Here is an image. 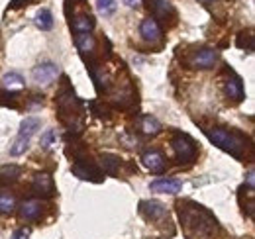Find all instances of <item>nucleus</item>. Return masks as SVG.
Returning <instances> with one entry per match:
<instances>
[{
    "instance_id": "1",
    "label": "nucleus",
    "mask_w": 255,
    "mask_h": 239,
    "mask_svg": "<svg viewBox=\"0 0 255 239\" xmlns=\"http://www.w3.org/2000/svg\"><path fill=\"white\" fill-rule=\"evenodd\" d=\"M177 214L181 220V228L187 239H214L218 232L216 218L200 204L194 202H179Z\"/></svg>"
},
{
    "instance_id": "2",
    "label": "nucleus",
    "mask_w": 255,
    "mask_h": 239,
    "mask_svg": "<svg viewBox=\"0 0 255 239\" xmlns=\"http://www.w3.org/2000/svg\"><path fill=\"white\" fill-rule=\"evenodd\" d=\"M204 133H206V137H208L214 145H218V147L222 151H226V153H230L232 157H236V159H242V157H244L246 139H244L240 133L228 131V129H224V127H210V129H204Z\"/></svg>"
},
{
    "instance_id": "3",
    "label": "nucleus",
    "mask_w": 255,
    "mask_h": 239,
    "mask_svg": "<svg viewBox=\"0 0 255 239\" xmlns=\"http://www.w3.org/2000/svg\"><path fill=\"white\" fill-rule=\"evenodd\" d=\"M57 112H59V118L63 123H69L73 127L75 120L81 116V100L75 96V92L69 89V87H63L61 92L57 94Z\"/></svg>"
},
{
    "instance_id": "4",
    "label": "nucleus",
    "mask_w": 255,
    "mask_h": 239,
    "mask_svg": "<svg viewBox=\"0 0 255 239\" xmlns=\"http://www.w3.org/2000/svg\"><path fill=\"white\" fill-rule=\"evenodd\" d=\"M171 147L175 151V157H177L179 163H192L198 155V147H196L194 139L187 133H181V131H177L173 135Z\"/></svg>"
},
{
    "instance_id": "5",
    "label": "nucleus",
    "mask_w": 255,
    "mask_h": 239,
    "mask_svg": "<svg viewBox=\"0 0 255 239\" xmlns=\"http://www.w3.org/2000/svg\"><path fill=\"white\" fill-rule=\"evenodd\" d=\"M39 125H41V121H39L37 118H26L24 120V121H22V125H20L18 137L14 139V143H12V147H10V155L18 157V155H22L24 151L28 149L30 139L33 137V133L39 129Z\"/></svg>"
},
{
    "instance_id": "6",
    "label": "nucleus",
    "mask_w": 255,
    "mask_h": 239,
    "mask_svg": "<svg viewBox=\"0 0 255 239\" xmlns=\"http://www.w3.org/2000/svg\"><path fill=\"white\" fill-rule=\"evenodd\" d=\"M145 2H147V8L151 10V18L157 24L163 22L167 28L177 24L179 16H177V10H175V6L171 2H167V0H145Z\"/></svg>"
},
{
    "instance_id": "7",
    "label": "nucleus",
    "mask_w": 255,
    "mask_h": 239,
    "mask_svg": "<svg viewBox=\"0 0 255 239\" xmlns=\"http://www.w3.org/2000/svg\"><path fill=\"white\" fill-rule=\"evenodd\" d=\"M71 171H73L75 177H79V179L83 180H93V182H100L102 180V173L96 167V163H93L91 159L81 157V155L75 157V165L71 167Z\"/></svg>"
},
{
    "instance_id": "8",
    "label": "nucleus",
    "mask_w": 255,
    "mask_h": 239,
    "mask_svg": "<svg viewBox=\"0 0 255 239\" xmlns=\"http://www.w3.org/2000/svg\"><path fill=\"white\" fill-rule=\"evenodd\" d=\"M218 61H220V55H218L216 49L200 47V49H196L191 55L189 67H191V69H200V71H208V69H212Z\"/></svg>"
},
{
    "instance_id": "9",
    "label": "nucleus",
    "mask_w": 255,
    "mask_h": 239,
    "mask_svg": "<svg viewBox=\"0 0 255 239\" xmlns=\"http://www.w3.org/2000/svg\"><path fill=\"white\" fill-rule=\"evenodd\" d=\"M32 77L39 87H47L59 77V67L55 63H41V65L33 67Z\"/></svg>"
},
{
    "instance_id": "10",
    "label": "nucleus",
    "mask_w": 255,
    "mask_h": 239,
    "mask_svg": "<svg viewBox=\"0 0 255 239\" xmlns=\"http://www.w3.org/2000/svg\"><path fill=\"white\" fill-rule=\"evenodd\" d=\"M139 33H141L143 41H147V43H151V45H159L161 41H163V30H161V26L153 18L141 20Z\"/></svg>"
},
{
    "instance_id": "11",
    "label": "nucleus",
    "mask_w": 255,
    "mask_h": 239,
    "mask_svg": "<svg viewBox=\"0 0 255 239\" xmlns=\"http://www.w3.org/2000/svg\"><path fill=\"white\" fill-rule=\"evenodd\" d=\"M224 90H226V96L232 98L234 102H242L246 98V92H244V85H242V79L230 71L226 83H224Z\"/></svg>"
},
{
    "instance_id": "12",
    "label": "nucleus",
    "mask_w": 255,
    "mask_h": 239,
    "mask_svg": "<svg viewBox=\"0 0 255 239\" xmlns=\"http://www.w3.org/2000/svg\"><path fill=\"white\" fill-rule=\"evenodd\" d=\"M139 214L145 218V220H161L165 216V206L157 202V200H141L139 202Z\"/></svg>"
},
{
    "instance_id": "13",
    "label": "nucleus",
    "mask_w": 255,
    "mask_h": 239,
    "mask_svg": "<svg viewBox=\"0 0 255 239\" xmlns=\"http://www.w3.org/2000/svg\"><path fill=\"white\" fill-rule=\"evenodd\" d=\"M141 163H143L151 173H157V175H159V173L165 171V157L155 149L143 151V153H141Z\"/></svg>"
},
{
    "instance_id": "14",
    "label": "nucleus",
    "mask_w": 255,
    "mask_h": 239,
    "mask_svg": "<svg viewBox=\"0 0 255 239\" xmlns=\"http://www.w3.org/2000/svg\"><path fill=\"white\" fill-rule=\"evenodd\" d=\"M32 190L35 194H41V196H53L55 194V184H53V179L49 175H35L32 182Z\"/></svg>"
},
{
    "instance_id": "15",
    "label": "nucleus",
    "mask_w": 255,
    "mask_h": 239,
    "mask_svg": "<svg viewBox=\"0 0 255 239\" xmlns=\"http://www.w3.org/2000/svg\"><path fill=\"white\" fill-rule=\"evenodd\" d=\"M149 188L153 192H161V194H177L183 188V182L175 179H157L149 184Z\"/></svg>"
},
{
    "instance_id": "16",
    "label": "nucleus",
    "mask_w": 255,
    "mask_h": 239,
    "mask_svg": "<svg viewBox=\"0 0 255 239\" xmlns=\"http://www.w3.org/2000/svg\"><path fill=\"white\" fill-rule=\"evenodd\" d=\"M41 210H43V204L39 200H26L20 206V216L26 222H33V220H37L41 216Z\"/></svg>"
},
{
    "instance_id": "17",
    "label": "nucleus",
    "mask_w": 255,
    "mask_h": 239,
    "mask_svg": "<svg viewBox=\"0 0 255 239\" xmlns=\"http://www.w3.org/2000/svg\"><path fill=\"white\" fill-rule=\"evenodd\" d=\"M75 45L81 51V55H93L96 49V39L91 33H79L75 35Z\"/></svg>"
},
{
    "instance_id": "18",
    "label": "nucleus",
    "mask_w": 255,
    "mask_h": 239,
    "mask_svg": "<svg viewBox=\"0 0 255 239\" xmlns=\"http://www.w3.org/2000/svg\"><path fill=\"white\" fill-rule=\"evenodd\" d=\"M102 167H104V173L110 175V177H116L120 173V165H122V159L112 155V153H104L102 157Z\"/></svg>"
},
{
    "instance_id": "19",
    "label": "nucleus",
    "mask_w": 255,
    "mask_h": 239,
    "mask_svg": "<svg viewBox=\"0 0 255 239\" xmlns=\"http://www.w3.org/2000/svg\"><path fill=\"white\" fill-rule=\"evenodd\" d=\"M35 26L41 31H47L53 28V14L45 8H41L37 14H35Z\"/></svg>"
},
{
    "instance_id": "20",
    "label": "nucleus",
    "mask_w": 255,
    "mask_h": 239,
    "mask_svg": "<svg viewBox=\"0 0 255 239\" xmlns=\"http://www.w3.org/2000/svg\"><path fill=\"white\" fill-rule=\"evenodd\" d=\"M2 87L6 90H16V89H22L24 87V79H22V75H18V73H8V75H4V79H2Z\"/></svg>"
},
{
    "instance_id": "21",
    "label": "nucleus",
    "mask_w": 255,
    "mask_h": 239,
    "mask_svg": "<svg viewBox=\"0 0 255 239\" xmlns=\"http://www.w3.org/2000/svg\"><path fill=\"white\" fill-rule=\"evenodd\" d=\"M14 208H16L14 194H10L6 190H0V214H12Z\"/></svg>"
},
{
    "instance_id": "22",
    "label": "nucleus",
    "mask_w": 255,
    "mask_h": 239,
    "mask_svg": "<svg viewBox=\"0 0 255 239\" xmlns=\"http://www.w3.org/2000/svg\"><path fill=\"white\" fill-rule=\"evenodd\" d=\"M141 129H143V133H147V135H157L161 131L159 120L153 118V116H143V118H141Z\"/></svg>"
},
{
    "instance_id": "23",
    "label": "nucleus",
    "mask_w": 255,
    "mask_h": 239,
    "mask_svg": "<svg viewBox=\"0 0 255 239\" xmlns=\"http://www.w3.org/2000/svg\"><path fill=\"white\" fill-rule=\"evenodd\" d=\"M96 8L102 16H110L116 10V0H96Z\"/></svg>"
},
{
    "instance_id": "24",
    "label": "nucleus",
    "mask_w": 255,
    "mask_h": 239,
    "mask_svg": "<svg viewBox=\"0 0 255 239\" xmlns=\"http://www.w3.org/2000/svg\"><path fill=\"white\" fill-rule=\"evenodd\" d=\"M18 175H20V169H18L16 165H8V167L0 169V180H4V182H8V180H16L18 179Z\"/></svg>"
},
{
    "instance_id": "25",
    "label": "nucleus",
    "mask_w": 255,
    "mask_h": 239,
    "mask_svg": "<svg viewBox=\"0 0 255 239\" xmlns=\"http://www.w3.org/2000/svg\"><path fill=\"white\" fill-rule=\"evenodd\" d=\"M238 47H242V49H248V51H254V35H252V31H244V33H240L238 35Z\"/></svg>"
},
{
    "instance_id": "26",
    "label": "nucleus",
    "mask_w": 255,
    "mask_h": 239,
    "mask_svg": "<svg viewBox=\"0 0 255 239\" xmlns=\"http://www.w3.org/2000/svg\"><path fill=\"white\" fill-rule=\"evenodd\" d=\"M55 141V133L49 129V131H45L43 135H41V141H39V145L43 147V149H47V147H51V143Z\"/></svg>"
},
{
    "instance_id": "27",
    "label": "nucleus",
    "mask_w": 255,
    "mask_h": 239,
    "mask_svg": "<svg viewBox=\"0 0 255 239\" xmlns=\"http://www.w3.org/2000/svg\"><path fill=\"white\" fill-rule=\"evenodd\" d=\"M35 2H39V0H12L10 2V8L12 10H18V8H26L30 4H35Z\"/></svg>"
},
{
    "instance_id": "28",
    "label": "nucleus",
    "mask_w": 255,
    "mask_h": 239,
    "mask_svg": "<svg viewBox=\"0 0 255 239\" xmlns=\"http://www.w3.org/2000/svg\"><path fill=\"white\" fill-rule=\"evenodd\" d=\"M28 238H30V230H18L12 239H28Z\"/></svg>"
},
{
    "instance_id": "29",
    "label": "nucleus",
    "mask_w": 255,
    "mask_h": 239,
    "mask_svg": "<svg viewBox=\"0 0 255 239\" xmlns=\"http://www.w3.org/2000/svg\"><path fill=\"white\" fill-rule=\"evenodd\" d=\"M248 182H250V188H254V169L248 173Z\"/></svg>"
},
{
    "instance_id": "30",
    "label": "nucleus",
    "mask_w": 255,
    "mask_h": 239,
    "mask_svg": "<svg viewBox=\"0 0 255 239\" xmlns=\"http://www.w3.org/2000/svg\"><path fill=\"white\" fill-rule=\"evenodd\" d=\"M198 2H202L204 6H212V4H218L220 0H198Z\"/></svg>"
},
{
    "instance_id": "31",
    "label": "nucleus",
    "mask_w": 255,
    "mask_h": 239,
    "mask_svg": "<svg viewBox=\"0 0 255 239\" xmlns=\"http://www.w3.org/2000/svg\"><path fill=\"white\" fill-rule=\"evenodd\" d=\"M124 2H126L128 6H135V4L139 2V0H124Z\"/></svg>"
}]
</instances>
